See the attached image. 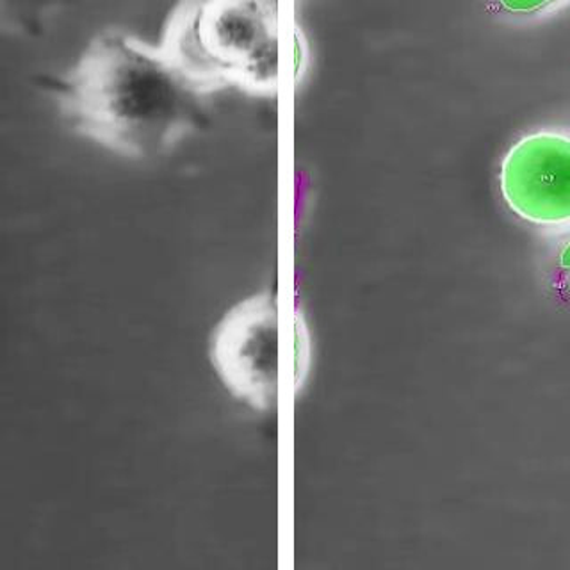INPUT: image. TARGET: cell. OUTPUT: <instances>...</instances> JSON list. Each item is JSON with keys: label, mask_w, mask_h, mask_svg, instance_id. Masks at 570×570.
Returning a JSON list of instances; mask_svg holds the SVG:
<instances>
[{"label": "cell", "mask_w": 570, "mask_h": 570, "mask_svg": "<svg viewBox=\"0 0 570 570\" xmlns=\"http://www.w3.org/2000/svg\"><path fill=\"white\" fill-rule=\"evenodd\" d=\"M36 85L68 129L125 159L165 156L207 124L209 91L160 47L121 29L98 32L68 70Z\"/></svg>", "instance_id": "obj_1"}, {"label": "cell", "mask_w": 570, "mask_h": 570, "mask_svg": "<svg viewBox=\"0 0 570 570\" xmlns=\"http://www.w3.org/2000/svg\"><path fill=\"white\" fill-rule=\"evenodd\" d=\"M278 0H184L160 49L196 85L252 97L278 89Z\"/></svg>", "instance_id": "obj_2"}, {"label": "cell", "mask_w": 570, "mask_h": 570, "mask_svg": "<svg viewBox=\"0 0 570 570\" xmlns=\"http://www.w3.org/2000/svg\"><path fill=\"white\" fill-rule=\"evenodd\" d=\"M311 337L302 311L285 330L281 302L269 291L237 303L214 326L209 356L214 373L232 397L258 412L281 403L285 371L293 365L305 380Z\"/></svg>", "instance_id": "obj_3"}, {"label": "cell", "mask_w": 570, "mask_h": 570, "mask_svg": "<svg viewBox=\"0 0 570 570\" xmlns=\"http://www.w3.org/2000/svg\"><path fill=\"white\" fill-rule=\"evenodd\" d=\"M499 189L517 218L546 230L570 228V136L528 134L507 151Z\"/></svg>", "instance_id": "obj_4"}, {"label": "cell", "mask_w": 570, "mask_h": 570, "mask_svg": "<svg viewBox=\"0 0 570 570\" xmlns=\"http://www.w3.org/2000/svg\"><path fill=\"white\" fill-rule=\"evenodd\" d=\"M70 0H0V35L38 40Z\"/></svg>", "instance_id": "obj_5"}, {"label": "cell", "mask_w": 570, "mask_h": 570, "mask_svg": "<svg viewBox=\"0 0 570 570\" xmlns=\"http://www.w3.org/2000/svg\"><path fill=\"white\" fill-rule=\"evenodd\" d=\"M560 0H498L503 11L512 14L539 13L549 6L557 4Z\"/></svg>", "instance_id": "obj_6"}, {"label": "cell", "mask_w": 570, "mask_h": 570, "mask_svg": "<svg viewBox=\"0 0 570 570\" xmlns=\"http://www.w3.org/2000/svg\"><path fill=\"white\" fill-rule=\"evenodd\" d=\"M558 266H560L561 272L570 273V236L567 237L566 245L560 249Z\"/></svg>", "instance_id": "obj_7"}]
</instances>
